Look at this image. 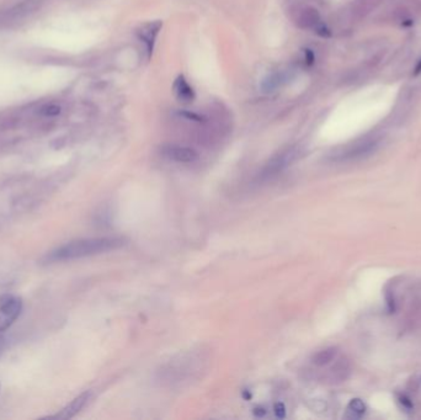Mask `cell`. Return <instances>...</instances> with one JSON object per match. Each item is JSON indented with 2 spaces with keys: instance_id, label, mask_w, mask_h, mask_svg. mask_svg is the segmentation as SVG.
<instances>
[{
  "instance_id": "6da1fadb",
  "label": "cell",
  "mask_w": 421,
  "mask_h": 420,
  "mask_svg": "<svg viewBox=\"0 0 421 420\" xmlns=\"http://www.w3.org/2000/svg\"><path fill=\"white\" fill-rule=\"evenodd\" d=\"M125 245V239L116 237H104L92 238V239H82L70 242L61 248L53 250L47 256L48 261H63L72 260V259L85 258L103 253L111 252V250L120 249Z\"/></svg>"
},
{
  "instance_id": "7a4b0ae2",
  "label": "cell",
  "mask_w": 421,
  "mask_h": 420,
  "mask_svg": "<svg viewBox=\"0 0 421 420\" xmlns=\"http://www.w3.org/2000/svg\"><path fill=\"white\" fill-rule=\"evenodd\" d=\"M298 154L299 149L295 147L287 148L286 150L277 154V156L274 157V158L266 164L265 168L262 169V171L259 174L258 180L266 181L269 180V179L276 177V175L280 174L281 171H283L284 169L289 168V166L298 158Z\"/></svg>"
},
{
  "instance_id": "3957f363",
  "label": "cell",
  "mask_w": 421,
  "mask_h": 420,
  "mask_svg": "<svg viewBox=\"0 0 421 420\" xmlns=\"http://www.w3.org/2000/svg\"><path fill=\"white\" fill-rule=\"evenodd\" d=\"M0 333L4 332L16 320L23 310V302L20 298L10 297L4 303L0 304Z\"/></svg>"
},
{
  "instance_id": "277c9868",
  "label": "cell",
  "mask_w": 421,
  "mask_h": 420,
  "mask_svg": "<svg viewBox=\"0 0 421 420\" xmlns=\"http://www.w3.org/2000/svg\"><path fill=\"white\" fill-rule=\"evenodd\" d=\"M166 158L174 160L178 163H194L199 158V154L190 147L178 146V144H169L162 149Z\"/></svg>"
},
{
  "instance_id": "5b68a950",
  "label": "cell",
  "mask_w": 421,
  "mask_h": 420,
  "mask_svg": "<svg viewBox=\"0 0 421 420\" xmlns=\"http://www.w3.org/2000/svg\"><path fill=\"white\" fill-rule=\"evenodd\" d=\"M91 393L90 392H84V393L80 394L79 397H76L73 402H70L66 408H63L61 410L58 414H55L52 416V419H70L73 418L74 415H76L78 413L85 407V404L89 402L90 399Z\"/></svg>"
},
{
  "instance_id": "8992f818",
  "label": "cell",
  "mask_w": 421,
  "mask_h": 420,
  "mask_svg": "<svg viewBox=\"0 0 421 420\" xmlns=\"http://www.w3.org/2000/svg\"><path fill=\"white\" fill-rule=\"evenodd\" d=\"M377 148V142L376 141H366L363 143L356 144L352 148L343 152L342 154H340V157L337 159L339 160H354L358 158H363V157L368 156V154L373 153L374 149Z\"/></svg>"
},
{
  "instance_id": "52a82bcc",
  "label": "cell",
  "mask_w": 421,
  "mask_h": 420,
  "mask_svg": "<svg viewBox=\"0 0 421 420\" xmlns=\"http://www.w3.org/2000/svg\"><path fill=\"white\" fill-rule=\"evenodd\" d=\"M160 27H162V23L157 21V23H150V24H145L141 27V30L138 31V36L139 39L142 40L147 46L148 52L153 51L154 47V42H156L157 35L159 32Z\"/></svg>"
},
{
  "instance_id": "ba28073f",
  "label": "cell",
  "mask_w": 421,
  "mask_h": 420,
  "mask_svg": "<svg viewBox=\"0 0 421 420\" xmlns=\"http://www.w3.org/2000/svg\"><path fill=\"white\" fill-rule=\"evenodd\" d=\"M174 94L182 103H193L195 99L194 89L188 84L184 75H179L174 83Z\"/></svg>"
},
{
  "instance_id": "9c48e42d",
  "label": "cell",
  "mask_w": 421,
  "mask_h": 420,
  "mask_svg": "<svg viewBox=\"0 0 421 420\" xmlns=\"http://www.w3.org/2000/svg\"><path fill=\"white\" fill-rule=\"evenodd\" d=\"M299 25L302 27H305V29H318V26L320 25V16L317 12V10L314 9H305V10L302 11L301 16H299Z\"/></svg>"
},
{
  "instance_id": "30bf717a",
  "label": "cell",
  "mask_w": 421,
  "mask_h": 420,
  "mask_svg": "<svg viewBox=\"0 0 421 420\" xmlns=\"http://www.w3.org/2000/svg\"><path fill=\"white\" fill-rule=\"evenodd\" d=\"M337 355V348H327L324 349V350L319 351L314 355L313 357H312V362L314 364L315 366H319V367H323V366H327L329 365V364L333 361L334 359L336 357Z\"/></svg>"
},
{
  "instance_id": "8fae6325",
  "label": "cell",
  "mask_w": 421,
  "mask_h": 420,
  "mask_svg": "<svg viewBox=\"0 0 421 420\" xmlns=\"http://www.w3.org/2000/svg\"><path fill=\"white\" fill-rule=\"evenodd\" d=\"M350 370L351 369H350L349 361L343 360V359L340 360L339 362H337L336 365L331 369V371H330L331 379H333V381H337V382L345 381V379L349 377L350 372H351Z\"/></svg>"
},
{
  "instance_id": "7c38bea8",
  "label": "cell",
  "mask_w": 421,
  "mask_h": 420,
  "mask_svg": "<svg viewBox=\"0 0 421 420\" xmlns=\"http://www.w3.org/2000/svg\"><path fill=\"white\" fill-rule=\"evenodd\" d=\"M348 412L351 414L352 418H361L366 413V404L363 403V400L355 398V399H351V402L349 403Z\"/></svg>"
},
{
  "instance_id": "4fadbf2b",
  "label": "cell",
  "mask_w": 421,
  "mask_h": 420,
  "mask_svg": "<svg viewBox=\"0 0 421 420\" xmlns=\"http://www.w3.org/2000/svg\"><path fill=\"white\" fill-rule=\"evenodd\" d=\"M60 112H61V107L58 106V105H54V104H51V105H48V106H45L41 110L42 115L43 116H48V117L60 115Z\"/></svg>"
},
{
  "instance_id": "5bb4252c",
  "label": "cell",
  "mask_w": 421,
  "mask_h": 420,
  "mask_svg": "<svg viewBox=\"0 0 421 420\" xmlns=\"http://www.w3.org/2000/svg\"><path fill=\"white\" fill-rule=\"evenodd\" d=\"M399 403H400L401 407H403V408L407 409V410H411V409L414 408L413 402H411L409 398L405 397V396H400V397H399Z\"/></svg>"
},
{
  "instance_id": "9a60e30c",
  "label": "cell",
  "mask_w": 421,
  "mask_h": 420,
  "mask_svg": "<svg viewBox=\"0 0 421 420\" xmlns=\"http://www.w3.org/2000/svg\"><path fill=\"white\" fill-rule=\"evenodd\" d=\"M275 413H276L277 416H280V418H283L284 416V408L282 404H276L275 406Z\"/></svg>"
}]
</instances>
